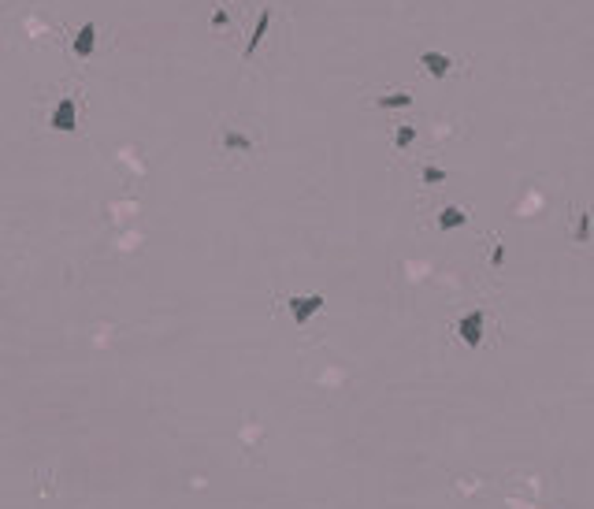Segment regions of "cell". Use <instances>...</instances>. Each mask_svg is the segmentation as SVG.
Wrapping results in <instances>:
<instances>
[{"instance_id": "obj_6", "label": "cell", "mask_w": 594, "mask_h": 509, "mask_svg": "<svg viewBox=\"0 0 594 509\" xmlns=\"http://www.w3.org/2000/svg\"><path fill=\"white\" fill-rule=\"evenodd\" d=\"M271 19H275V11H271V8H264L260 15H256V26H253L249 41H245V52H242L245 60H253V56H256V49H260V41H264L268 30H271Z\"/></svg>"}, {"instance_id": "obj_14", "label": "cell", "mask_w": 594, "mask_h": 509, "mask_svg": "<svg viewBox=\"0 0 594 509\" xmlns=\"http://www.w3.org/2000/svg\"><path fill=\"white\" fill-rule=\"evenodd\" d=\"M501 260H506V245H494V250H490V264H501Z\"/></svg>"}, {"instance_id": "obj_10", "label": "cell", "mask_w": 594, "mask_h": 509, "mask_svg": "<svg viewBox=\"0 0 594 509\" xmlns=\"http://www.w3.org/2000/svg\"><path fill=\"white\" fill-rule=\"evenodd\" d=\"M412 141H416V127H412V123H397V130H394V149L405 153V149H412Z\"/></svg>"}, {"instance_id": "obj_4", "label": "cell", "mask_w": 594, "mask_h": 509, "mask_svg": "<svg viewBox=\"0 0 594 509\" xmlns=\"http://www.w3.org/2000/svg\"><path fill=\"white\" fill-rule=\"evenodd\" d=\"M420 67L428 71L431 78H449V75H454V67H457V60L446 56V52H438V49H423V52H420Z\"/></svg>"}, {"instance_id": "obj_11", "label": "cell", "mask_w": 594, "mask_h": 509, "mask_svg": "<svg viewBox=\"0 0 594 509\" xmlns=\"http://www.w3.org/2000/svg\"><path fill=\"white\" fill-rule=\"evenodd\" d=\"M572 242H579V245H587V242H590V212H587V208H579V212H576Z\"/></svg>"}, {"instance_id": "obj_12", "label": "cell", "mask_w": 594, "mask_h": 509, "mask_svg": "<svg viewBox=\"0 0 594 509\" xmlns=\"http://www.w3.org/2000/svg\"><path fill=\"white\" fill-rule=\"evenodd\" d=\"M446 179H449V175L442 172V167H435V164H428V167H423V182H428V186H442Z\"/></svg>"}, {"instance_id": "obj_8", "label": "cell", "mask_w": 594, "mask_h": 509, "mask_svg": "<svg viewBox=\"0 0 594 509\" xmlns=\"http://www.w3.org/2000/svg\"><path fill=\"white\" fill-rule=\"evenodd\" d=\"M464 224H468V208H461V205H446L438 212V231H457Z\"/></svg>"}, {"instance_id": "obj_5", "label": "cell", "mask_w": 594, "mask_h": 509, "mask_svg": "<svg viewBox=\"0 0 594 509\" xmlns=\"http://www.w3.org/2000/svg\"><path fill=\"white\" fill-rule=\"evenodd\" d=\"M48 127H53V130H63V134L79 130V108H74L71 97H60V104L53 108V115H48Z\"/></svg>"}, {"instance_id": "obj_2", "label": "cell", "mask_w": 594, "mask_h": 509, "mask_svg": "<svg viewBox=\"0 0 594 509\" xmlns=\"http://www.w3.org/2000/svg\"><path fill=\"white\" fill-rule=\"evenodd\" d=\"M286 309H290L297 328H308V320L327 309V297L324 294H293V297H286Z\"/></svg>"}, {"instance_id": "obj_13", "label": "cell", "mask_w": 594, "mask_h": 509, "mask_svg": "<svg viewBox=\"0 0 594 509\" xmlns=\"http://www.w3.org/2000/svg\"><path fill=\"white\" fill-rule=\"evenodd\" d=\"M227 26H230V15H227V8H223V4H216V11H212V30H216V34H223Z\"/></svg>"}, {"instance_id": "obj_7", "label": "cell", "mask_w": 594, "mask_h": 509, "mask_svg": "<svg viewBox=\"0 0 594 509\" xmlns=\"http://www.w3.org/2000/svg\"><path fill=\"white\" fill-rule=\"evenodd\" d=\"M93 49H97V26L86 22V26H79V34H74L71 52H74L79 60H89V56H93Z\"/></svg>"}, {"instance_id": "obj_1", "label": "cell", "mask_w": 594, "mask_h": 509, "mask_svg": "<svg viewBox=\"0 0 594 509\" xmlns=\"http://www.w3.org/2000/svg\"><path fill=\"white\" fill-rule=\"evenodd\" d=\"M216 149L227 156H245V153H253V138L245 130H238L230 120H223L219 123V134H216Z\"/></svg>"}, {"instance_id": "obj_3", "label": "cell", "mask_w": 594, "mask_h": 509, "mask_svg": "<svg viewBox=\"0 0 594 509\" xmlns=\"http://www.w3.org/2000/svg\"><path fill=\"white\" fill-rule=\"evenodd\" d=\"M483 331H487V312H483V309H468V312L457 320V338H461L468 349H480V346H483Z\"/></svg>"}, {"instance_id": "obj_9", "label": "cell", "mask_w": 594, "mask_h": 509, "mask_svg": "<svg viewBox=\"0 0 594 509\" xmlns=\"http://www.w3.org/2000/svg\"><path fill=\"white\" fill-rule=\"evenodd\" d=\"M376 104H379V108H386V112H394V108H412V104H416V97H412L409 89H394V94H379Z\"/></svg>"}]
</instances>
